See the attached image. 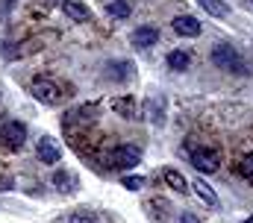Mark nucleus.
I'll list each match as a JSON object with an SVG mask.
<instances>
[{"label":"nucleus","instance_id":"obj_1","mask_svg":"<svg viewBox=\"0 0 253 223\" xmlns=\"http://www.w3.org/2000/svg\"><path fill=\"white\" fill-rule=\"evenodd\" d=\"M30 91H33V97H36V100H42V103H47V106H56V103H62L65 97L71 94V88L59 85L56 79H33Z\"/></svg>","mask_w":253,"mask_h":223},{"label":"nucleus","instance_id":"obj_2","mask_svg":"<svg viewBox=\"0 0 253 223\" xmlns=\"http://www.w3.org/2000/svg\"><path fill=\"white\" fill-rule=\"evenodd\" d=\"M212 65H218V68H224V71H233V74H242V71H245L239 50H236L233 44H227V41H221V44L212 47Z\"/></svg>","mask_w":253,"mask_h":223},{"label":"nucleus","instance_id":"obj_3","mask_svg":"<svg viewBox=\"0 0 253 223\" xmlns=\"http://www.w3.org/2000/svg\"><path fill=\"white\" fill-rule=\"evenodd\" d=\"M24 141H27V126H24L21 120H6V123L0 126V144H3L6 150H21Z\"/></svg>","mask_w":253,"mask_h":223},{"label":"nucleus","instance_id":"obj_4","mask_svg":"<svg viewBox=\"0 0 253 223\" xmlns=\"http://www.w3.org/2000/svg\"><path fill=\"white\" fill-rule=\"evenodd\" d=\"M189 162H191V167H194L197 173H218V167H221L218 153L209 150V147H197V150H191Z\"/></svg>","mask_w":253,"mask_h":223},{"label":"nucleus","instance_id":"obj_5","mask_svg":"<svg viewBox=\"0 0 253 223\" xmlns=\"http://www.w3.org/2000/svg\"><path fill=\"white\" fill-rule=\"evenodd\" d=\"M141 162V150L138 147H118L112 156H109V165L118 167V170H129Z\"/></svg>","mask_w":253,"mask_h":223},{"label":"nucleus","instance_id":"obj_6","mask_svg":"<svg viewBox=\"0 0 253 223\" xmlns=\"http://www.w3.org/2000/svg\"><path fill=\"white\" fill-rule=\"evenodd\" d=\"M171 27H174V33H177V36H183V38H197V36H200V30H203V27H200V21H197V18H191V15H180V18H174V24H171Z\"/></svg>","mask_w":253,"mask_h":223},{"label":"nucleus","instance_id":"obj_7","mask_svg":"<svg viewBox=\"0 0 253 223\" xmlns=\"http://www.w3.org/2000/svg\"><path fill=\"white\" fill-rule=\"evenodd\" d=\"M36 153H39V159H42L44 165H56V162H59V156H62V153H59V144H56L53 138H47V135H44V138H39Z\"/></svg>","mask_w":253,"mask_h":223},{"label":"nucleus","instance_id":"obj_8","mask_svg":"<svg viewBox=\"0 0 253 223\" xmlns=\"http://www.w3.org/2000/svg\"><path fill=\"white\" fill-rule=\"evenodd\" d=\"M159 41V33L153 30V27H138L135 33H132V47H138V50H147V47H153Z\"/></svg>","mask_w":253,"mask_h":223},{"label":"nucleus","instance_id":"obj_9","mask_svg":"<svg viewBox=\"0 0 253 223\" xmlns=\"http://www.w3.org/2000/svg\"><path fill=\"white\" fill-rule=\"evenodd\" d=\"M162 176H165V182H168V188H174L177 194H189V182H186V176L180 173V170H174V167H165L162 170Z\"/></svg>","mask_w":253,"mask_h":223},{"label":"nucleus","instance_id":"obj_10","mask_svg":"<svg viewBox=\"0 0 253 223\" xmlns=\"http://www.w3.org/2000/svg\"><path fill=\"white\" fill-rule=\"evenodd\" d=\"M62 12L71 18V21H77V24H85V21L91 18L88 6H83V3H74V0H65V3H62Z\"/></svg>","mask_w":253,"mask_h":223},{"label":"nucleus","instance_id":"obj_11","mask_svg":"<svg viewBox=\"0 0 253 223\" xmlns=\"http://www.w3.org/2000/svg\"><path fill=\"white\" fill-rule=\"evenodd\" d=\"M189 188L197 194V197H200V200H203V203H206V206H218V194L212 191V185H209V182L197 179V182H191Z\"/></svg>","mask_w":253,"mask_h":223},{"label":"nucleus","instance_id":"obj_12","mask_svg":"<svg viewBox=\"0 0 253 223\" xmlns=\"http://www.w3.org/2000/svg\"><path fill=\"white\" fill-rule=\"evenodd\" d=\"M144 112H147V117H150L156 126H162V123H165V100H162V97L147 100V103H144Z\"/></svg>","mask_w":253,"mask_h":223},{"label":"nucleus","instance_id":"obj_13","mask_svg":"<svg viewBox=\"0 0 253 223\" xmlns=\"http://www.w3.org/2000/svg\"><path fill=\"white\" fill-rule=\"evenodd\" d=\"M197 3H200V6L212 15V18H230V12H233L224 0H197Z\"/></svg>","mask_w":253,"mask_h":223},{"label":"nucleus","instance_id":"obj_14","mask_svg":"<svg viewBox=\"0 0 253 223\" xmlns=\"http://www.w3.org/2000/svg\"><path fill=\"white\" fill-rule=\"evenodd\" d=\"M112 109L118 112L121 117H129V120L138 117V112H135V100H132V97H115V100H112Z\"/></svg>","mask_w":253,"mask_h":223},{"label":"nucleus","instance_id":"obj_15","mask_svg":"<svg viewBox=\"0 0 253 223\" xmlns=\"http://www.w3.org/2000/svg\"><path fill=\"white\" fill-rule=\"evenodd\" d=\"M53 185H56L59 191H65V194H71V191L77 188V185H74V176L65 173V170H56V173H53Z\"/></svg>","mask_w":253,"mask_h":223},{"label":"nucleus","instance_id":"obj_16","mask_svg":"<svg viewBox=\"0 0 253 223\" xmlns=\"http://www.w3.org/2000/svg\"><path fill=\"white\" fill-rule=\"evenodd\" d=\"M106 12H109L112 18H129V12H132V9H129V3H126V0H112V3L106 6Z\"/></svg>","mask_w":253,"mask_h":223},{"label":"nucleus","instance_id":"obj_17","mask_svg":"<svg viewBox=\"0 0 253 223\" xmlns=\"http://www.w3.org/2000/svg\"><path fill=\"white\" fill-rule=\"evenodd\" d=\"M189 53H183V50H171V56H168V65L174 68V71H186L189 68Z\"/></svg>","mask_w":253,"mask_h":223},{"label":"nucleus","instance_id":"obj_18","mask_svg":"<svg viewBox=\"0 0 253 223\" xmlns=\"http://www.w3.org/2000/svg\"><path fill=\"white\" fill-rule=\"evenodd\" d=\"M68 223H100V218H97L94 212L80 209V212H71V215H68Z\"/></svg>","mask_w":253,"mask_h":223},{"label":"nucleus","instance_id":"obj_19","mask_svg":"<svg viewBox=\"0 0 253 223\" xmlns=\"http://www.w3.org/2000/svg\"><path fill=\"white\" fill-rule=\"evenodd\" d=\"M126 74H129V62H112L109 65V76L112 79H124Z\"/></svg>","mask_w":253,"mask_h":223},{"label":"nucleus","instance_id":"obj_20","mask_svg":"<svg viewBox=\"0 0 253 223\" xmlns=\"http://www.w3.org/2000/svg\"><path fill=\"white\" fill-rule=\"evenodd\" d=\"M239 173H242L245 179H253V153H251V156H245V159L239 162Z\"/></svg>","mask_w":253,"mask_h":223},{"label":"nucleus","instance_id":"obj_21","mask_svg":"<svg viewBox=\"0 0 253 223\" xmlns=\"http://www.w3.org/2000/svg\"><path fill=\"white\" fill-rule=\"evenodd\" d=\"M141 185H144V179H141V176H124V188H126V191H138Z\"/></svg>","mask_w":253,"mask_h":223},{"label":"nucleus","instance_id":"obj_22","mask_svg":"<svg viewBox=\"0 0 253 223\" xmlns=\"http://www.w3.org/2000/svg\"><path fill=\"white\" fill-rule=\"evenodd\" d=\"M180 223H200V221H197V218H194V215H189V212H186V215H183V218H180Z\"/></svg>","mask_w":253,"mask_h":223},{"label":"nucleus","instance_id":"obj_23","mask_svg":"<svg viewBox=\"0 0 253 223\" xmlns=\"http://www.w3.org/2000/svg\"><path fill=\"white\" fill-rule=\"evenodd\" d=\"M242 223H253V215H251V218H248V221H242Z\"/></svg>","mask_w":253,"mask_h":223}]
</instances>
